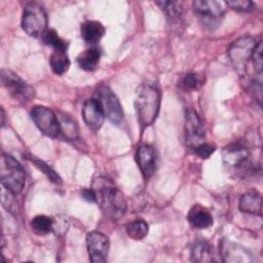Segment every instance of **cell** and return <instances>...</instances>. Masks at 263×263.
<instances>
[{
    "instance_id": "obj_16",
    "label": "cell",
    "mask_w": 263,
    "mask_h": 263,
    "mask_svg": "<svg viewBox=\"0 0 263 263\" xmlns=\"http://www.w3.org/2000/svg\"><path fill=\"white\" fill-rule=\"evenodd\" d=\"M187 220L194 228L197 229H204L213 224V217L211 213L200 204H195L189 210Z\"/></svg>"
},
{
    "instance_id": "obj_30",
    "label": "cell",
    "mask_w": 263,
    "mask_h": 263,
    "mask_svg": "<svg viewBox=\"0 0 263 263\" xmlns=\"http://www.w3.org/2000/svg\"><path fill=\"white\" fill-rule=\"evenodd\" d=\"M226 5L231 7L232 9L238 11H250L253 9L254 3L249 0H233V1H226Z\"/></svg>"
},
{
    "instance_id": "obj_29",
    "label": "cell",
    "mask_w": 263,
    "mask_h": 263,
    "mask_svg": "<svg viewBox=\"0 0 263 263\" xmlns=\"http://www.w3.org/2000/svg\"><path fill=\"white\" fill-rule=\"evenodd\" d=\"M253 60V65L255 71L261 75L262 73V68H263V59H262V41H258L257 45L253 51L252 58Z\"/></svg>"
},
{
    "instance_id": "obj_13",
    "label": "cell",
    "mask_w": 263,
    "mask_h": 263,
    "mask_svg": "<svg viewBox=\"0 0 263 263\" xmlns=\"http://www.w3.org/2000/svg\"><path fill=\"white\" fill-rule=\"evenodd\" d=\"M136 160L145 179H149L157 167V154L155 149L147 144L141 145L136 153Z\"/></svg>"
},
{
    "instance_id": "obj_22",
    "label": "cell",
    "mask_w": 263,
    "mask_h": 263,
    "mask_svg": "<svg viewBox=\"0 0 263 263\" xmlns=\"http://www.w3.org/2000/svg\"><path fill=\"white\" fill-rule=\"evenodd\" d=\"M49 64L52 71L58 75L67 72L70 67V60L67 55V51L53 50L49 58Z\"/></svg>"
},
{
    "instance_id": "obj_32",
    "label": "cell",
    "mask_w": 263,
    "mask_h": 263,
    "mask_svg": "<svg viewBox=\"0 0 263 263\" xmlns=\"http://www.w3.org/2000/svg\"><path fill=\"white\" fill-rule=\"evenodd\" d=\"M68 230V222L64 217H58L55 220H53L52 223V231L55 232V234L63 235Z\"/></svg>"
},
{
    "instance_id": "obj_23",
    "label": "cell",
    "mask_w": 263,
    "mask_h": 263,
    "mask_svg": "<svg viewBox=\"0 0 263 263\" xmlns=\"http://www.w3.org/2000/svg\"><path fill=\"white\" fill-rule=\"evenodd\" d=\"M172 21H177L181 17L184 7L180 1H157L155 2Z\"/></svg>"
},
{
    "instance_id": "obj_31",
    "label": "cell",
    "mask_w": 263,
    "mask_h": 263,
    "mask_svg": "<svg viewBox=\"0 0 263 263\" xmlns=\"http://www.w3.org/2000/svg\"><path fill=\"white\" fill-rule=\"evenodd\" d=\"M215 150H216L215 146L210 145V144H206V143H202V144H200L199 146H197V147L193 150V152H194L198 157L205 159V158H209V157L214 153Z\"/></svg>"
},
{
    "instance_id": "obj_34",
    "label": "cell",
    "mask_w": 263,
    "mask_h": 263,
    "mask_svg": "<svg viewBox=\"0 0 263 263\" xmlns=\"http://www.w3.org/2000/svg\"><path fill=\"white\" fill-rule=\"evenodd\" d=\"M1 117H2L1 123H2V126H3L4 125V110H3V108H1Z\"/></svg>"
},
{
    "instance_id": "obj_21",
    "label": "cell",
    "mask_w": 263,
    "mask_h": 263,
    "mask_svg": "<svg viewBox=\"0 0 263 263\" xmlns=\"http://www.w3.org/2000/svg\"><path fill=\"white\" fill-rule=\"evenodd\" d=\"M57 116L59 119L61 133L64 135V137L70 141L76 140L78 138V126L75 120L65 113H58Z\"/></svg>"
},
{
    "instance_id": "obj_9",
    "label": "cell",
    "mask_w": 263,
    "mask_h": 263,
    "mask_svg": "<svg viewBox=\"0 0 263 263\" xmlns=\"http://www.w3.org/2000/svg\"><path fill=\"white\" fill-rule=\"evenodd\" d=\"M31 117L45 136L55 138L61 133L58 116L50 109L44 106H35L31 110Z\"/></svg>"
},
{
    "instance_id": "obj_25",
    "label": "cell",
    "mask_w": 263,
    "mask_h": 263,
    "mask_svg": "<svg viewBox=\"0 0 263 263\" xmlns=\"http://www.w3.org/2000/svg\"><path fill=\"white\" fill-rule=\"evenodd\" d=\"M148 225L144 220H135L127 224L126 226V233L127 235L135 239V240H141L148 234Z\"/></svg>"
},
{
    "instance_id": "obj_33",
    "label": "cell",
    "mask_w": 263,
    "mask_h": 263,
    "mask_svg": "<svg viewBox=\"0 0 263 263\" xmlns=\"http://www.w3.org/2000/svg\"><path fill=\"white\" fill-rule=\"evenodd\" d=\"M82 196L89 201H96V195H95V192L92 189H85L82 192Z\"/></svg>"
},
{
    "instance_id": "obj_7",
    "label": "cell",
    "mask_w": 263,
    "mask_h": 263,
    "mask_svg": "<svg viewBox=\"0 0 263 263\" xmlns=\"http://www.w3.org/2000/svg\"><path fill=\"white\" fill-rule=\"evenodd\" d=\"M0 76L2 85L14 99L22 102H28L33 99L35 95L34 88L14 72L8 69H2Z\"/></svg>"
},
{
    "instance_id": "obj_5",
    "label": "cell",
    "mask_w": 263,
    "mask_h": 263,
    "mask_svg": "<svg viewBox=\"0 0 263 263\" xmlns=\"http://www.w3.org/2000/svg\"><path fill=\"white\" fill-rule=\"evenodd\" d=\"M256 45V40L251 36L240 37L230 44L228 57L239 74H243L246 72L248 63L252 58Z\"/></svg>"
},
{
    "instance_id": "obj_26",
    "label": "cell",
    "mask_w": 263,
    "mask_h": 263,
    "mask_svg": "<svg viewBox=\"0 0 263 263\" xmlns=\"http://www.w3.org/2000/svg\"><path fill=\"white\" fill-rule=\"evenodd\" d=\"M203 77L198 73H187L182 81H181V87L185 91H193L198 90L201 85L203 84Z\"/></svg>"
},
{
    "instance_id": "obj_10",
    "label": "cell",
    "mask_w": 263,
    "mask_h": 263,
    "mask_svg": "<svg viewBox=\"0 0 263 263\" xmlns=\"http://www.w3.org/2000/svg\"><path fill=\"white\" fill-rule=\"evenodd\" d=\"M193 9L200 21L205 26L212 28L219 25L225 12L224 3L219 1L197 0L193 2Z\"/></svg>"
},
{
    "instance_id": "obj_11",
    "label": "cell",
    "mask_w": 263,
    "mask_h": 263,
    "mask_svg": "<svg viewBox=\"0 0 263 263\" xmlns=\"http://www.w3.org/2000/svg\"><path fill=\"white\" fill-rule=\"evenodd\" d=\"M86 247L91 262L103 263L106 261L109 251V240L105 234L99 231L88 233L86 236Z\"/></svg>"
},
{
    "instance_id": "obj_1",
    "label": "cell",
    "mask_w": 263,
    "mask_h": 263,
    "mask_svg": "<svg viewBox=\"0 0 263 263\" xmlns=\"http://www.w3.org/2000/svg\"><path fill=\"white\" fill-rule=\"evenodd\" d=\"M92 190L96 201L105 216L112 220H118L124 215L126 211L125 198L112 181L100 177L93 181Z\"/></svg>"
},
{
    "instance_id": "obj_12",
    "label": "cell",
    "mask_w": 263,
    "mask_h": 263,
    "mask_svg": "<svg viewBox=\"0 0 263 263\" xmlns=\"http://www.w3.org/2000/svg\"><path fill=\"white\" fill-rule=\"evenodd\" d=\"M223 162L234 168H242L250 163V151L241 143H232L222 150Z\"/></svg>"
},
{
    "instance_id": "obj_8",
    "label": "cell",
    "mask_w": 263,
    "mask_h": 263,
    "mask_svg": "<svg viewBox=\"0 0 263 263\" xmlns=\"http://www.w3.org/2000/svg\"><path fill=\"white\" fill-rule=\"evenodd\" d=\"M205 129L198 114L192 110L187 109L185 113V141L186 145L192 151L204 143Z\"/></svg>"
},
{
    "instance_id": "obj_2",
    "label": "cell",
    "mask_w": 263,
    "mask_h": 263,
    "mask_svg": "<svg viewBox=\"0 0 263 263\" xmlns=\"http://www.w3.org/2000/svg\"><path fill=\"white\" fill-rule=\"evenodd\" d=\"M160 90L153 83L145 82L139 87L135 99V108L142 128L155 121L160 107Z\"/></svg>"
},
{
    "instance_id": "obj_19",
    "label": "cell",
    "mask_w": 263,
    "mask_h": 263,
    "mask_svg": "<svg viewBox=\"0 0 263 263\" xmlns=\"http://www.w3.org/2000/svg\"><path fill=\"white\" fill-rule=\"evenodd\" d=\"M191 259L193 262H214L216 259L213 246L204 240L196 241L191 248Z\"/></svg>"
},
{
    "instance_id": "obj_20",
    "label": "cell",
    "mask_w": 263,
    "mask_h": 263,
    "mask_svg": "<svg viewBox=\"0 0 263 263\" xmlns=\"http://www.w3.org/2000/svg\"><path fill=\"white\" fill-rule=\"evenodd\" d=\"M100 58H101L100 48L93 46L81 52L77 58V63L81 69L85 71H93L98 67Z\"/></svg>"
},
{
    "instance_id": "obj_17",
    "label": "cell",
    "mask_w": 263,
    "mask_h": 263,
    "mask_svg": "<svg viewBox=\"0 0 263 263\" xmlns=\"http://www.w3.org/2000/svg\"><path fill=\"white\" fill-rule=\"evenodd\" d=\"M82 39L89 44L97 43L105 33L104 26L97 21H86L80 28Z\"/></svg>"
},
{
    "instance_id": "obj_28",
    "label": "cell",
    "mask_w": 263,
    "mask_h": 263,
    "mask_svg": "<svg viewBox=\"0 0 263 263\" xmlns=\"http://www.w3.org/2000/svg\"><path fill=\"white\" fill-rule=\"evenodd\" d=\"M32 161L34 162V164H35L43 174H45V175L47 176V178H48L51 182H53V183H55V184H61V183H62V179L60 178V176H59L48 164H46L44 161H42V160H40V159H35V158H32Z\"/></svg>"
},
{
    "instance_id": "obj_24",
    "label": "cell",
    "mask_w": 263,
    "mask_h": 263,
    "mask_svg": "<svg viewBox=\"0 0 263 263\" xmlns=\"http://www.w3.org/2000/svg\"><path fill=\"white\" fill-rule=\"evenodd\" d=\"M53 220L49 217L39 215L31 220V228L37 235H45L52 231Z\"/></svg>"
},
{
    "instance_id": "obj_14",
    "label": "cell",
    "mask_w": 263,
    "mask_h": 263,
    "mask_svg": "<svg viewBox=\"0 0 263 263\" xmlns=\"http://www.w3.org/2000/svg\"><path fill=\"white\" fill-rule=\"evenodd\" d=\"M220 254L222 260L227 263H242L253 261L251 253L248 250L237 243L229 241L228 239L221 240Z\"/></svg>"
},
{
    "instance_id": "obj_4",
    "label": "cell",
    "mask_w": 263,
    "mask_h": 263,
    "mask_svg": "<svg viewBox=\"0 0 263 263\" xmlns=\"http://www.w3.org/2000/svg\"><path fill=\"white\" fill-rule=\"evenodd\" d=\"M47 16L43 7L36 3L30 2L24 7L22 16L23 30L32 37H38L45 32Z\"/></svg>"
},
{
    "instance_id": "obj_6",
    "label": "cell",
    "mask_w": 263,
    "mask_h": 263,
    "mask_svg": "<svg viewBox=\"0 0 263 263\" xmlns=\"http://www.w3.org/2000/svg\"><path fill=\"white\" fill-rule=\"evenodd\" d=\"M95 99L100 103L105 116L113 123L119 124L123 119V110L115 93L106 85L100 86L95 93Z\"/></svg>"
},
{
    "instance_id": "obj_18",
    "label": "cell",
    "mask_w": 263,
    "mask_h": 263,
    "mask_svg": "<svg viewBox=\"0 0 263 263\" xmlns=\"http://www.w3.org/2000/svg\"><path fill=\"white\" fill-rule=\"evenodd\" d=\"M238 206L241 212L260 215L262 209V198L260 193L255 190L245 193L239 199Z\"/></svg>"
},
{
    "instance_id": "obj_3",
    "label": "cell",
    "mask_w": 263,
    "mask_h": 263,
    "mask_svg": "<svg viewBox=\"0 0 263 263\" xmlns=\"http://www.w3.org/2000/svg\"><path fill=\"white\" fill-rule=\"evenodd\" d=\"M1 184L13 194L20 193L26 181L25 172L20 162L11 155L2 154L0 157Z\"/></svg>"
},
{
    "instance_id": "obj_27",
    "label": "cell",
    "mask_w": 263,
    "mask_h": 263,
    "mask_svg": "<svg viewBox=\"0 0 263 263\" xmlns=\"http://www.w3.org/2000/svg\"><path fill=\"white\" fill-rule=\"evenodd\" d=\"M43 41L48 46H51L53 50L67 51V43L58 35L54 30H47L44 32Z\"/></svg>"
},
{
    "instance_id": "obj_15",
    "label": "cell",
    "mask_w": 263,
    "mask_h": 263,
    "mask_svg": "<svg viewBox=\"0 0 263 263\" xmlns=\"http://www.w3.org/2000/svg\"><path fill=\"white\" fill-rule=\"evenodd\" d=\"M82 117L87 127L93 132L103 125L105 114L100 103L93 98L87 100L82 107Z\"/></svg>"
}]
</instances>
